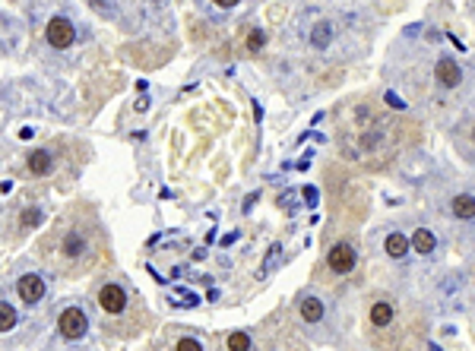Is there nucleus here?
<instances>
[{
  "mask_svg": "<svg viewBox=\"0 0 475 351\" xmlns=\"http://www.w3.org/2000/svg\"><path fill=\"white\" fill-rule=\"evenodd\" d=\"M86 313L80 307H67L61 313V320H57V329H61V336L63 338H70V342H73V338H83L86 336Z\"/></svg>",
  "mask_w": 475,
  "mask_h": 351,
  "instance_id": "obj_1",
  "label": "nucleus"
},
{
  "mask_svg": "<svg viewBox=\"0 0 475 351\" xmlns=\"http://www.w3.org/2000/svg\"><path fill=\"white\" fill-rule=\"evenodd\" d=\"M48 45L51 48H70L73 45V38H76V32H73V22L70 20H63V16H54V20L48 22Z\"/></svg>",
  "mask_w": 475,
  "mask_h": 351,
  "instance_id": "obj_2",
  "label": "nucleus"
},
{
  "mask_svg": "<svg viewBox=\"0 0 475 351\" xmlns=\"http://www.w3.org/2000/svg\"><path fill=\"white\" fill-rule=\"evenodd\" d=\"M98 307L105 310V313H121V310L127 307V295L121 285H105L102 291H98Z\"/></svg>",
  "mask_w": 475,
  "mask_h": 351,
  "instance_id": "obj_3",
  "label": "nucleus"
},
{
  "mask_svg": "<svg viewBox=\"0 0 475 351\" xmlns=\"http://www.w3.org/2000/svg\"><path fill=\"white\" fill-rule=\"evenodd\" d=\"M355 263H359V254H355L352 244H336V247L330 250V266L336 269V272H352Z\"/></svg>",
  "mask_w": 475,
  "mask_h": 351,
  "instance_id": "obj_4",
  "label": "nucleus"
},
{
  "mask_svg": "<svg viewBox=\"0 0 475 351\" xmlns=\"http://www.w3.org/2000/svg\"><path fill=\"white\" fill-rule=\"evenodd\" d=\"M16 291H20V297L26 304H35L45 297V282L42 276H22L20 282H16Z\"/></svg>",
  "mask_w": 475,
  "mask_h": 351,
  "instance_id": "obj_5",
  "label": "nucleus"
},
{
  "mask_svg": "<svg viewBox=\"0 0 475 351\" xmlns=\"http://www.w3.org/2000/svg\"><path fill=\"white\" fill-rule=\"evenodd\" d=\"M437 83L447 86V89H453V86L462 83V70L456 61H441L437 63Z\"/></svg>",
  "mask_w": 475,
  "mask_h": 351,
  "instance_id": "obj_6",
  "label": "nucleus"
},
{
  "mask_svg": "<svg viewBox=\"0 0 475 351\" xmlns=\"http://www.w3.org/2000/svg\"><path fill=\"white\" fill-rule=\"evenodd\" d=\"M29 171H32L35 178L48 174L51 171V152L48 149H35L32 155H29Z\"/></svg>",
  "mask_w": 475,
  "mask_h": 351,
  "instance_id": "obj_7",
  "label": "nucleus"
},
{
  "mask_svg": "<svg viewBox=\"0 0 475 351\" xmlns=\"http://www.w3.org/2000/svg\"><path fill=\"white\" fill-rule=\"evenodd\" d=\"M409 247H412V250H419V254H425V256H428L434 247H437V237H434V234L428 231V228H419V231L412 234V244H409Z\"/></svg>",
  "mask_w": 475,
  "mask_h": 351,
  "instance_id": "obj_8",
  "label": "nucleus"
},
{
  "mask_svg": "<svg viewBox=\"0 0 475 351\" xmlns=\"http://www.w3.org/2000/svg\"><path fill=\"white\" fill-rule=\"evenodd\" d=\"M386 254H390L393 260L406 256L409 254V237L406 234H390V237H386Z\"/></svg>",
  "mask_w": 475,
  "mask_h": 351,
  "instance_id": "obj_9",
  "label": "nucleus"
},
{
  "mask_svg": "<svg viewBox=\"0 0 475 351\" xmlns=\"http://www.w3.org/2000/svg\"><path fill=\"white\" fill-rule=\"evenodd\" d=\"M301 317L308 320V323H317V320L324 317V304L317 301V297H308V301H301Z\"/></svg>",
  "mask_w": 475,
  "mask_h": 351,
  "instance_id": "obj_10",
  "label": "nucleus"
},
{
  "mask_svg": "<svg viewBox=\"0 0 475 351\" xmlns=\"http://www.w3.org/2000/svg\"><path fill=\"white\" fill-rule=\"evenodd\" d=\"M390 320H393V307L386 301H380V304H374L371 307V323L374 326H390Z\"/></svg>",
  "mask_w": 475,
  "mask_h": 351,
  "instance_id": "obj_11",
  "label": "nucleus"
},
{
  "mask_svg": "<svg viewBox=\"0 0 475 351\" xmlns=\"http://www.w3.org/2000/svg\"><path fill=\"white\" fill-rule=\"evenodd\" d=\"M453 212L460 215V219H472V215H475V203H472V196H469V193H460V196L453 200Z\"/></svg>",
  "mask_w": 475,
  "mask_h": 351,
  "instance_id": "obj_12",
  "label": "nucleus"
},
{
  "mask_svg": "<svg viewBox=\"0 0 475 351\" xmlns=\"http://www.w3.org/2000/svg\"><path fill=\"white\" fill-rule=\"evenodd\" d=\"M16 326V310L0 301V332H10Z\"/></svg>",
  "mask_w": 475,
  "mask_h": 351,
  "instance_id": "obj_13",
  "label": "nucleus"
},
{
  "mask_svg": "<svg viewBox=\"0 0 475 351\" xmlns=\"http://www.w3.org/2000/svg\"><path fill=\"white\" fill-rule=\"evenodd\" d=\"M248 348H250L248 332H232L228 336V351H248Z\"/></svg>",
  "mask_w": 475,
  "mask_h": 351,
  "instance_id": "obj_14",
  "label": "nucleus"
},
{
  "mask_svg": "<svg viewBox=\"0 0 475 351\" xmlns=\"http://www.w3.org/2000/svg\"><path fill=\"white\" fill-rule=\"evenodd\" d=\"M63 254H67V256H80V254H83V237H80V234H67V241H63Z\"/></svg>",
  "mask_w": 475,
  "mask_h": 351,
  "instance_id": "obj_15",
  "label": "nucleus"
},
{
  "mask_svg": "<svg viewBox=\"0 0 475 351\" xmlns=\"http://www.w3.org/2000/svg\"><path fill=\"white\" fill-rule=\"evenodd\" d=\"M310 42H314L317 48H326V42H330V22H320V26H317V32L310 35Z\"/></svg>",
  "mask_w": 475,
  "mask_h": 351,
  "instance_id": "obj_16",
  "label": "nucleus"
},
{
  "mask_svg": "<svg viewBox=\"0 0 475 351\" xmlns=\"http://www.w3.org/2000/svg\"><path fill=\"white\" fill-rule=\"evenodd\" d=\"M38 221H42V212H38V209H26V212H22V225L26 228L38 225Z\"/></svg>",
  "mask_w": 475,
  "mask_h": 351,
  "instance_id": "obj_17",
  "label": "nucleus"
},
{
  "mask_svg": "<svg viewBox=\"0 0 475 351\" xmlns=\"http://www.w3.org/2000/svg\"><path fill=\"white\" fill-rule=\"evenodd\" d=\"M279 254H282V247L276 244V247H269V256H266V263H263V272H269V269L279 263Z\"/></svg>",
  "mask_w": 475,
  "mask_h": 351,
  "instance_id": "obj_18",
  "label": "nucleus"
},
{
  "mask_svg": "<svg viewBox=\"0 0 475 351\" xmlns=\"http://www.w3.org/2000/svg\"><path fill=\"white\" fill-rule=\"evenodd\" d=\"M174 351H203V348H200V342H197V338H181Z\"/></svg>",
  "mask_w": 475,
  "mask_h": 351,
  "instance_id": "obj_19",
  "label": "nucleus"
},
{
  "mask_svg": "<svg viewBox=\"0 0 475 351\" xmlns=\"http://www.w3.org/2000/svg\"><path fill=\"white\" fill-rule=\"evenodd\" d=\"M248 48L250 51H260L263 48V32H250L248 35Z\"/></svg>",
  "mask_w": 475,
  "mask_h": 351,
  "instance_id": "obj_20",
  "label": "nucleus"
},
{
  "mask_svg": "<svg viewBox=\"0 0 475 351\" xmlns=\"http://www.w3.org/2000/svg\"><path fill=\"white\" fill-rule=\"evenodd\" d=\"M386 102H390L393 108H406V104H402V98H400V95H393V92H390V95H386Z\"/></svg>",
  "mask_w": 475,
  "mask_h": 351,
  "instance_id": "obj_21",
  "label": "nucleus"
},
{
  "mask_svg": "<svg viewBox=\"0 0 475 351\" xmlns=\"http://www.w3.org/2000/svg\"><path fill=\"white\" fill-rule=\"evenodd\" d=\"M304 196H308V203H317V190H314V187H308V190H304Z\"/></svg>",
  "mask_w": 475,
  "mask_h": 351,
  "instance_id": "obj_22",
  "label": "nucleus"
}]
</instances>
